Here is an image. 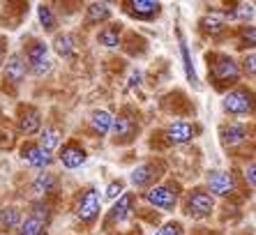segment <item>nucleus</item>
Segmentation results:
<instances>
[{
  "label": "nucleus",
  "instance_id": "nucleus-10",
  "mask_svg": "<svg viewBox=\"0 0 256 235\" xmlns=\"http://www.w3.org/2000/svg\"><path fill=\"white\" fill-rule=\"evenodd\" d=\"M21 159H24L28 166H32V168H46V166H51V162H54V157H51L48 150H44L40 143H32V141L21 146Z\"/></svg>",
  "mask_w": 256,
  "mask_h": 235
},
{
  "label": "nucleus",
  "instance_id": "nucleus-21",
  "mask_svg": "<svg viewBox=\"0 0 256 235\" xmlns=\"http://www.w3.org/2000/svg\"><path fill=\"white\" fill-rule=\"evenodd\" d=\"M178 44H180V56H182V65H185V74L190 78V83L196 88L198 86V78H196V72H194V62H192V56H190V48H187V42L182 37V32L178 30Z\"/></svg>",
  "mask_w": 256,
  "mask_h": 235
},
{
  "label": "nucleus",
  "instance_id": "nucleus-9",
  "mask_svg": "<svg viewBox=\"0 0 256 235\" xmlns=\"http://www.w3.org/2000/svg\"><path fill=\"white\" fill-rule=\"evenodd\" d=\"M162 170H164V164L160 162H146V164L136 166V168L132 170V184L138 189H146V187H152L155 180L162 178Z\"/></svg>",
  "mask_w": 256,
  "mask_h": 235
},
{
  "label": "nucleus",
  "instance_id": "nucleus-13",
  "mask_svg": "<svg viewBox=\"0 0 256 235\" xmlns=\"http://www.w3.org/2000/svg\"><path fill=\"white\" fill-rule=\"evenodd\" d=\"M58 159H60V164L65 166V168H78L81 164H86L88 152H86L76 141H70V143H65V146L60 148Z\"/></svg>",
  "mask_w": 256,
  "mask_h": 235
},
{
  "label": "nucleus",
  "instance_id": "nucleus-3",
  "mask_svg": "<svg viewBox=\"0 0 256 235\" xmlns=\"http://www.w3.org/2000/svg\"><path fill=\"white\" fill-rule=\"evenodd\" d=\"M182 210H185V214L192 219H206V217H210L214 210V196L203 187L192 189L185 196Z\"/></svg>",
  "mask_w": 256,
  "mask_h": 235
},
{
  "label": "nucleus",
  "instance_id": "nucleus-27",
  "mask_svg": "<svg viewBox=\"0 0 256 235\" xmlns=\"http://www.w3.org/2000/svg\"><path fill=\"white\" fill-rule=\"evenodd\" d=\"M120 26H106L104 30H100V35H97V42H100L102 46H118L120 44Z\"/></svg>",
  "mask_w": 256,
  "mask_h": 235
},
{
  "label": "nucleus",
  "instance_id": "nucleus-18",
  "mask_svg": "<svg viewBox=\"0 0 256 235\" xmlns=\"http://www.w3.org/2000/svg\"><path fill=\"white\" fill-rule=\"evenodd\" d=\"M111 124H114V116L108 111H104V108L92 111V116H90V130H92V134H97V136L108 134V132H111Z\"/></svg>",
  "mask_w": 256,
  "mask_h": 235
},
{
  "label": "nucleus",
  "instance_id": "nucleus-20",
  "mask_svg": "<svg viewBox=\"0 0 256 235\" xmlns=\"http://www.w3.org/2000/svg\"><path fill=\"white\" fill-rule=\"evenodd\" d=\"M21 219H24V214H21V210H18L16 206H5V208H0V228H2V230H14V228H18Z\"/></svg>",
  "mask_w": 256,
  "mask_h": 235
},
{
  "label": "nucleus",
  "instance_id": "nucleus-2",
  "mask_svg": "<svg viewBox=\"0 0 256 235\" xmlns=\"http://www.w3.org/2000/svg\"><path fill=\"white\" fill-rule=\"evenodd\" d=\"M51 222V208L44 200H35L30 206L28 217L21 219L18 224V235H46V226Z\"/></svg>",
  "mask_w": 256,
  "mask_h": 235
},
{
  "label": "nucleus",
  "instance_id": "nucleus-24",
  "mask_svg": "<svg viewBox=\"0 0 256 235\" xmlns=\"http://www.w3.org/2000/svg\"><path fill=\"white\" fill-rule=\"evenodd\" d=\"M54 48L58 56H62V58H74V53H76V40L72 35H58L54 40Z\"/></svg>",
  "mask_w": 256,
  "mask_h": 235
},
{
  "label": "nucleus",
  "instance_id": "nucleus-28",
  "mask_svg": "<svg viewBox=\"0 0 256 235\" xmlns=\"http://www.w3.org/2000/svg\"><path fill=\"white\" fill-rule=\"evenodd\" d=\"M37 14H40V24L44 26V30H56V16H54V12H51V7L40 5Z\"/></svg>",
  "mask_w": 256,
  "mask_h": 235
},
{
  "label": "nucleus",
  "instance_id": "nucleus-33",
  "mask_svg": "<svg viewBox=\"0 0 256 235\" xmlns=\"http://www.w3.org/2000/svg\"><path fill=\"white\" fill-rule=\"evenodd\" d=\"M242 42L247 44V46H252V44H254V28H250V32L244 30V32H242Z\"/></svg>",
  "mask_w": 256,
  "mask_h": 235
},
{
  "label": "nucleus",
  "instance_id": "nucleus-5",
  "mask_svg": "<svg viewBox=\"0 0 256 235\" xmlns=\"http://www.w3.org/2000/svg\"><path fill=\"white\" fill-rule=\"evenodd\" d=\"M178 187L176 184H152L148 187V192H143V200L150 203V206L160 208L164 212H173L178 206Z\"/></svg>",
  "mask_w": 256,
  "mask_h": 235
},
{
  "label": "nucleus",
  "instance_id": "nucleus-31",
  "mask_svg": "<svg viewBox=\"0 0 256 235\" xmlns=\"http://www.w3.org/2000/svg\"><path fill=\"white\" fill-rule=\"evenodd\" d=\"M256 58H254V51H250L247 56H244V60H242V70H244V74L250 78H254L256 76Z\"/></svg>",
  "mask_w": 256,
  "mask_h": 235
},
{
  "label": "nucleus",
  "instance_id": "nucleus-8",
  "mask_svg": "<svg viewBox=\"0 0 256 235\" xmlns=\"http://www.w3.org/2000/svg\"><path fill=\"white\" fill-rule=\"evenodd\" d=\"M134 208H136V196L134 194H120L118 198H116L114 208L108 210L106 219H104V228H111V226H116V224H125L127 219L134 214Z\"/></svg>",
  "mask_w": 256,
  "mask_h": 235
},
{
  "label": "nucleus",
  "instance_id": "nucleus-15",
  "mask_svg": "<svg viewBox=\"0 0 256 235\" xmlns=\"http://www.w3.org/2000/svg\"><path fill=\"white\" fill-rule=\"evenodd\" d=\"M196 134V127L185 120H178V122H171L166 127V141L171 146H182V143H190Z\"/></svg>",
  "mask_w": 256,
  "mask_h": 235
},
{
  "label": "nucleus",
  "instance_id": "nucleus-16",
  "mask_svg": "<svg viewBox=\"0 0 256 235\" xmlns=\"http://www.w3.org/2000/svg\"><path fill=\"white\" fill-rule=\"evenodd\" d=\"M247 127L244 124H240V122H228V124H224L220 130V136H222V143L226 148H233V146H240V143L247 138Z\"/></svg>",
  "mask_w": 256,
  "mask_h": 235
},
{
  "label": "nucleus",
  "instance_id": "nucleus-26",
  "mask_svg": "<svg viewBox=\"0 0 256 235\" xmlns=\"http://www.w3.org/2000/svg\"><path fill=\"white\" fill-rule=\"evenodd\" d=\"M201 26L206 32H210V35H217V32H222L224 30V26H226V18H224V14H217V12H210L206 14V16L201 18Z\"/></svg>",
  "mask_w": 256,
  "mask_h": 235
},
{
  "label": "nucleus",
  "instance_id": "nucleus-23",
  "mask_svg": "<svg viewBox=\"0 0 256 235\" xmlns=\"http://www.w3.org/2000/svg\"><path fill=\"white\" fill-rule=\"evenodd\" d=\"M40 146L48 152H54L56 148L60 146V130L54 124H46L44 130H40Z\"/></svg>",
  "mask_w": 256,
  "mask_h": 235
},
{
  "label": "nucleus",
  "instance_id": "nucleus-30",
  "mask_svg": "<svg viewBox=\"0 0 256 235\" xmlns=\"http://www.w3.org/2000/svg\"><path fill=\"white\" fill-rule=\"evenodd\" d=\"M120 194H125V180H114V182H108V187H106V198H111V200H116Z\"/></svg>",
  "mask_w": 256,
  "mask_h": 235
},
{
  "label": "nucleus",
  "instance_id": "nucleus-34",
  "mask_svg": "<svg viewBox=\"0 0 256 235\" xmlns=\"http://www.w3.org/2000/svg\"><path fill=\"white\" fill-rule=\"evenodd\" d=\"M141 83V72H132L130 74V86L134 88V86H138Z\"/></svg>",
  "mask_w": 256,
  "mask_h": 235
},
{
  "label": "nucleus",
  "instance_id": "nucleus-29",
  "mask_svg": "<svg viewBox=\"0 0 256 235\" xmlns=\"http://www.w3.org/2000/svg\"><path fill=\"white\" fill-rule=\"evenodd\" d=\"M155 235H185V228H182L180 222H166L162 224V228Z\"/></svg>",
  "mask_w": 256,
  "mask_h": 235
},
{
  "label": "nucleus",
  "instance_id": "nucleus-32",
  "mask_svg": "<svg viewBox=\"0 0 256 235\" xmlns=\"http://www.w3.org/2000/svg\"><path fill=\"white\" fill-rule=\"evenodd\" d=\"M244 180L250 182V189H254V184H256V178H254V162H250V166L244 168Z\"/></svg>",
  "mask_w": 256,
  "mask_h": 235
},
{
  "label": "nucleus",
  "instance_id": "nucleus-25",
  "mask_svg": "<svg viewBox=\"0 0 256 235\" xmlns=\"http://www.w3.org/2000/svg\"><path fill=\"white\" fill-rule=\"evenodd\" d=\"M108 18H111V10H108V5H104V2H92V5L88 7V16H86L88 26L102 24V21H108Z\"/></svg>",
  "mask_w": 256,
  "mask_h": 235
},
{
  "label": "nucleus",
  "instance_id": "nucleus-19",
  "mask_svg": "<svg viewBox=\"0 0 256 235\" xmlns=\"http://www.w3.org/2000/svg\"><path fill=\"white\" fill-rule=\"evenodd\" d=\"M157 7H160V0H127L130 14L138 18H150L157 12Z\"/></svg>",
  "mask_w": 256,
  "mask_h": 235
},
{
  "label": "nucleus",
  "instance_id": "nucleus-7",
  "mask_svg": "<svg viewBox=\"0 0 256 235\" xmlns=\"http://www.w3.org/2000/svg\"><path fill=\"white\" fill-rule=\"evenodd\" d=\"M224 111L231 116H252L254 111V94L247 88H233L224 94Z\"/></svg>",
  "mask_w": 256,
  "mask_h": 235
},
{
  "label": "nucleus",
  "instance_id": "nucleus-22",
  "mask_svg": "<svg viewBox=\"0 0 256 235\" xmlns=\"http://www.w3.org/2000/svg\"><path fill=\"white\" fill-rule=\"evenodd\" d=\"M56 187V176L54 173H40V176L32 180V184H30V189H32V194L37 196H46L51 194Z\"/></svg>",
  "mask_w": 256,
  "mask_h": 235
},
{
  "label": "nucleus",
  "instance_id": "nucleus-11",
  "mask_svg": "<svg viewBox=\"0 0 256 235\" xmlns=\"http://www.w3.org/2000/svg\"><path fill=\"white\" fill-rule=\"evenodd\" d=\"M206 184H208V192L212 196H226L236 192L233 176L226 170H210L208 178H206Z\"/></svg>",
  "mask_w": 256,
  "mask_h": 235
},
{
  "label": "nucleus",
  "instance_id": "nucleus-17",
  "mask_svg": "<svg viewBox=\"0 0 256 235\" xmlns=\"http://www.w3.org/2000/svg\"><path fill=\"white\" fill-rule=\"evenodd\" d=\"M111 132H114L116 141L125 143V141H130L132 136H134V132H136V122H134L132 118H127V116H118V118H114Z\"/></svg>",
  "mask_w": 256,
  "mask_h": 235
},
{
  "label": "nucleus",
  "instance_id": "nucleus-4",
  "mask_svg": "<svg viewBox=\"0 0 256 235\" xmlns=\"http://www.w3.org/2000/svg\"><path fill=\"white\" fill-rule=\"evenodd\" d=\"M100 210H102V196L95 187H88L84 189L76 198V206H74V214L81 224L90 226V224L95 222L100 217Z\"/></svg>",
  "mask_w": 256,
  "mask_h": 235
},
{
  "label": "nucleus",
  "instance_id": "nucleus-35",
  "mask_svg": "<svg viewBox=\"0 0 256 235\" xmlns=\"http://www.w3.org/2000/svg\"><path fill=\"white\" fill-rule=\"evenodd\" d=\"M2 58H5V40L0 37V65H2Z\"/></svg>",
  "mask_w": 256,
  "mask_h": 235
},
{
  "label": "nucleus",
  "instance_id": "nucleus-1",
  "mask_svg": "<svg viewBox=\"0 0 256 235\" xmlns=\"http://www.w3.org/2000/svg\"><path fill=\"white\" fill-rule=\"evenodd\" d=\"M208 70L210 76L214 81V88H226V86H236L240 81V67L238 62L231 58V56H224V53H214L210 56Z\"/></svg>",
  "mask_w": 256,
  "mask_h": 235
},
{
  "label": "nucleus",
  "instance_id": "nucleus-6",
  "mask_svg": "<svg viewBox=\"0 0 256 235\" xmlns=\"http://www.w3.org/2000/svg\"><path fill=\"white\" fill-rule=\"evenodd\" d=\"M26 67L35 76H44L51 72V58H48V46L40 40H32L26 46Z\"/></svg>",
  "mask_w": 256,
  "mask_h": 235
},
{
  "label": "nucleus",
  "instance_id": "nucleus-12",
  "mask_svg": "<svg viewBox=\"0 0 256 235\" xmlns=\"http://www.w3.org/2000/svg\"><path fill=\"white\" fill-rule=\"evenodd\" d=\"M16 124H18V132H21V134H26V136L37 134V132L42 130V113L37 111L35 106H21Z\"/></svg>",
  "mask_w": 256,
  "mask_h": 235
},
{
  "label": "nucleus",
  "instance_id": "nucleus-14",
  "mask_svg": "<svg viewBox=\"0 0 256 235\" xmlns=\"http://www.w3.org/2000/svg\"><path fill=\"white\" fill-rule=\"evenodd\" d=\"M28 74V67H26V60L21 58V53H14L10 56L2 67V78H5V86L7 83H12V86H18V83L26 78Z\"/></svg>",
  "mask_w": 256,
  "mask_h": 235
}]
</instances>
